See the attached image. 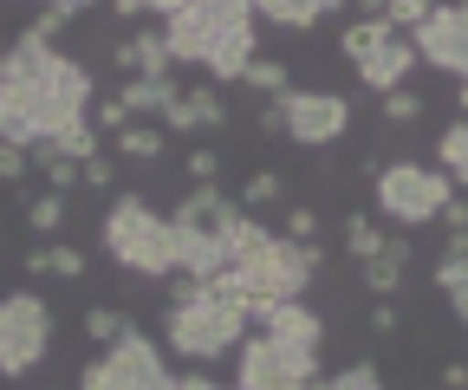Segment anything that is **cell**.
<instances>
[{
  "instance_id": "9a60e30c",
  "label": "cell",
  "mask_w": 468,
  "mask_h": 390,
  "mask_svg": "<svg viewBox=\"0 0 468 390\" xmlns=\"http://www.w3.org/2000/svg\"><path fill=\"white\" fill-rule=\"evenodd\" d=\"M176 228V221H169ZM176 273H189V280H221L228 273V248L215 235V221L208 228H176Z\"/></svg>"
},
{
  "instance_id": "484cf974",
  "label": "cell",
  "mask_w": 468,
  "mask_h": 390,
  "mask_svg": "<svg viewBox=\"0 0 468 390\" xmlns=\"http://www.w3.org/2000/svg\"><path fill=\"white\" fill-rule=\"evenodd\" d=\"M27 228H33V235H58V228H66V195H52V189L33 195V202H27Z\"/></svg>"
},
{
  "instance_id": "4fadbf2b",
  "label": "cell",
  "mask_w": 468,
  "mask_h": 390,
  "mask_svg": "<svg viewBox=\"0 0 468 390\" xmlns=\"http://www.w3.org/2000/svg\"><path fill=\"white\" fill-rule=\"evenodd\" d=\"M261 332H267L273 345L300 352V358H319V345H325V319H319L306 300H292V306H273V312L261 319Z\"/></svg>"
},
{
  "instance_id": "277c9868",
  "label": "cell",
  "mask_w": 468,
  "mask_h": 390,
  "mask_svg": "<svg viewBox=\"0 0 468 390\" xmlns=\"http://www.w3.org/2000/svg\"><path fill=\"white\" fill-rule=\"evenodd\" d=\"M248 332H254V312H248L241 300H228L221 287H202L196 300L169 306V319H163V345H169L176 358H189V364H208V358L241 352Z\"/></svg>"
},
{
  "instance_id": "ab89813d",
  "label": "cell",
  "mask_w": 468,
  "mask_h": 390,
  "mask_svg": "<svg viewBox=\"0 0 468 390\" xmlns=\"http://www.w3.org/2000/svg\"><path fill=\"white\" fill-rule=\"evenodd\" d=\"M384 260L390 267H410V235H384Z\"/></svg>"
},
{
  "instance_id": "3957f363",
  "label": "cell",
  "mask_w": 468,
  "mask_h": 390,
  "mask_svg": "<svg viewBox=\"0 0 468 390\" xmlns=\"http://www.w3.org/2000/svg\"><path fill=\"white\" fill-rule=\"evenodd\" d=\"M319 267H325L319 241L300 248V241H286V235H267L254 254L228 260V273H221V280H208V287H221L228 300H241L254 319H267L273 306L306 300V287H313V273H319Z\"/></svg>"
},
{
  "instance_id": "ffe728a7",
  "label": "cell",
  "mask_w": 468,
  "mask_h": 390,
  "mask_svg": "<svg viewBox=\"0 0 468 390\" xmlns=\"http://www.w3.org/2000/svg\"><path fill=\"white\" fill-rule=\"evenodd\" d=\"M436 170H442L455 189H468V118L449 124V131L436 137Z\"/></svg>"
},
{
  "instance_id": "e575fe53",
  "label": "cell",
  "mask_w": 468,
  "mask_h": 390,
  "mask_svg": "<svg viewBox=\"0 0 468 390\" xmlns=\"http://www.w3.org/2000/svg\"><path fill=\"white\" fill-rule=\"evenodd\" d=\"M189 176H196V189H208L221 176V156L215 150H189Z\"/></svg>"
},
{
  "instance_id": "ac0fdd59",
  "label": "cell",
  "mask_w": 468,
  "mask_h": 390,
  "mask_svg": "<svg viewBox=\"0 0 468 390\" xmlns=\"http://www.w3.org/2000/svg\"><path fill=\"white\" fill-rule=\"evenodd\" d=\"M325 14H338L332 0H254V20H273L286 33H313Z\"/></svg>"
},
{
  "instance_id": "52a82bcc",
  "label": "cell",
  "mask_w": 468,
  "mask_h": 390,
  "mask_svg": "<svg viewBox=\"0 0 468 390\" xmlns=\"http://www.w3.org/2000/svg\"><path fill=\"white\" fill-rule=\"evenodd\" d=\"M261 131L300 143V150H325L351 131V104L338 91H286V98L261 104Z\"/></svg>"
},
{
  "instance_id": "5bb4252c",
  "label": "cell",
  "mask_w": 468,
  "mask_h": 390,
  "mask_svg": "<svg viewBox=\"0 0 468 390\" xmlns=\"http://www.w3.org/2000/svg\"><path fill=\"white\" fill-rule=\"evenodd\" d=\"M221 124H228V104H221L215 85H189L183 98L163 111V131L169 137H196V131H221Z\"/></svg>"
},
{
  "instance_id": "74e56055",
  "label": "cell",
  "mask_w": 468,
  "mask_h": 390,
  "mask_svg": "<svg viewBox=\"0 0 468 390\" xmlns=\"http://www.w3.org/2000/svg\"><path fill=\"white\" fill-rule=\"evenodd\" d=\"M403 325V312H397V300H378L371 306V332H384V339H390V332Z\"/></svg>"
},
{
  "instance_id": "4316f807",
  "label": "cell",
  "mask_w": 468,
  "mask_h": 390,
  "mask_svg": "<svg viewBox=\"0 0 468 390\" xmlns=\"http://www.w3.org/2000/svg\"><path fill=\"white\" fill-rule=\"evenodd\" d=\"M124 332H131V319L117 312V306H91V312H85V339H91V345H117Z\"/></svg>"
},
{
  "instance_id": "8992f818",
  "label": "cell",
  "mask_w": 468,
  "mask_h": 390,
  "mask_svg": "<svg viewBox=\"0 0 468 390\" xmlns=\"http://www.w3.org/2000/svg\"><path fill=\"white\" fill-rule=\"evenodd\" d=\"M371 195H378V215L397 221V235H410L423 221H442V208L455 202V183L430 163H378Z\"/></svg>"
},
{
  "instance_id": "f546056e",
  "label": "cell",
  "mask_w": 468,
  "mask_h": 390,
  "mask_svg": "<svg viewBox=\"0 0 468 390\" xmlns=\"http://www.w3.org/2000/svg\"><path fill=\"white\" fill-rule=\"evenodd\" d=\"M365 287H371L378 300H397V287H403V267H390L384 254H378V260H365Z\"/></svg>"
},
{
  "instance_id": "d590c367",
  "label": "cell",
  "mask_w": 468,
  "mask_h": 390,
  "mask_svg": "<svg viewBox=\"0 0 468 390\" xmlns=\"http://www.w3.org/2000/svg\"><path fill=\"white\" fill-rule=\"evenodd\" d=\"M111 183H117V163L111 156H91L85 163V189H111Z\"/></svg>"
},
{
  "instance_id": "8fae6325",
  "label": "cell",
  "mask_w": 468,
  "mask_h": 390,
  "mask_svg": "<svg viewBox=\"0 0 468 390\" xmlns=\"http://www.w3.org/2000/svg\"><path fill=\"white\" fill-rule=\"evenodd\" d=\"M313 377H319V358H300V352L273 345L267 332H248L241 352H234V390H300Z\"/></svg>"
},
{
  "instance_id": "7a4b0ae2",
  "label": "cell",
  "mask_w": 468,
  "mask_h": 390,
  "mask_svg": "<svg viewBox=\"0 0 468 390\" xmlns=\"http://www.w3.org/2000/svg\"><path fill=\"white\" fill-rule=\"evenodd\" d=\"M58 66V52L39 26H27L7 52H0V143L39 150L52 143V111H46V79Z\"/></svg>"
},
{
  "instance_id": "44dd1931",
  "label": "cell",
  "mask_w": 468,
  "mask_h": 390,
  "mask_svg": "<svg viewBox=\"0 0 468 390\" xmlns=\"http://www.w3.org/2000/svg\"><path fill=\"white\" fill-rule=\"evenodd\" d=\"M163 150H169L163 124H124V131H117V156H124V163H156Z\"/></svg>"
},
{
  "instance_id": "d4e9b609",
  "label": "cell",
  "mask_w": 468,
  "mask_h": 390,
  "mask_svg": "<svg viewBox=\"0 0 468 390\" xmlns=\"http://www.w3.org/2000/svg\"><path fill=\"white\" fill-rule=\"evenodd\" d=\"M280 202H286V176L280 170H254L248 189H241V208L254 215V208H280Z\"/></svg>"
},
{
  "instance_id": "603a6c76",
  "label": "cell",
  "mask_w": 468,
  "mask_h": 390,
  "mask_svg": "<svg viewBox=\"0 0 468 390\" xmlns=\"http://www.w3.org/2000/svg\"><path fill=\"white\" fill-rule=\"evenodd\" d=\"M27 273H52V280H79V273H85V254H79V248H33V254H27Z\"/></svg>"
},
{
  "instance_id": "8d00e7d4",
  "label": "cell",
  "mask_w": 468,
  "mask_h": 390,
  "mask_svg": "<svg viewBox=\"0 0 468 390\" xmlns=\"http://www.w3.org/2000/svg\"><path fill=\"white\" fill-rule=\"evenodd\" d=\"M20 176H27V150L0 143V183H20Z\"/></svg>"
},
{
  "instance_id": "e0dca14e",
  "label": "cell",
  "mask_w": 468,
  "mask_h": 390,
  "mask_svg": "<svg viewBox=\"0 0 468 390\" xmlns=\"http://www.w3.org/2000/svg\"><path fill=\"white\" fill-rule=\"evenodd\" d=\"M117 66H124L131 79H169V46H163V26H144V33H131V46L117 52Z\"/></svg>"
},
{
  "instance_id": "cb8c5ba5",
  "label": "cell",
  "mask_w": 468,
  "mask_h": 390,
  "mask_svg": "<svg viewBox=\"0 0 468 390\" xmlns=\"http://www.w3.org/2000/svg\"><path fill=\"white\" fill-rule=\"evenodd\" d=\"M345 254H351V260H358V267L384 254V228H378V221H371V215H351V221H345Z\"/></svg>"
},
{
  "instance_id": "83f0119b",
  "label": "cell",
  "mask_w": 468,
  "mask_h": 390,
  "mask_svg": "<svg viewBox=\"0 0 468 390\" xmlns=\"http://www.w3.org/2000/svg\"><path fill=\"white\" fill-rule=\"evenodd\" d=\"M241 85H254V91H267V98H286L292 85H286V59H261L254 52V66L241 72Z\"/></svg>"
},
{
  "instance_id": "6da1fadb",
  "label": "cell",
  "mask_w": 468,
  "mask_h": 390,
  "mask_svg": "<svg viewBox=\"0 0 468 390\" xmlns=\"http://www.w3.org/2000/svg\"><path fill=\"white\" fill-rule=\"evenodd\" d=\"M163 46L176 66H208V85H241L254 66V0H156Z\"/></svg>"
},
{
  "instance_id": "2e32d148",
  "label": "cell",
  "mask_w": 468,
  "mask_h": 390,
  "mask_svg": "<svg viewBox=\"0 0 468 390\" xmlns=\"http://www.w3.org/2000/svg\"><path fill=\"white\" fill-rule=\"evenodd\" d=\"M176 98H183V85H176V79H124V91H117V104H124V118H131V124L163 118Z\"/></svg>"
},
{
  "instance_id": "9c48e42d",
  "label": "cell",
  "mask_w": 468,
  "mask_h": 390,
  "mask_svg": "<svg viewBox=\"0 0 468 390\" xmlns=\"http://www.w3.org/2000/svg\"><path fill=\"white\" fill-rule=\"evenodd\" d=\"M169 364H163V345L144 339V332H124L117 345H104L85 371H79V390H169Z\"/></svg>"
},
{
  "instance_id": "7402d4cb",
  "label": "cell",
  "mask_w": 468,
  "mask_h": 390,
  "mask_svg": "<svg viewBox=\"0 0 468 390\" xmlns=\"http://www.w3.org/2000/svg\"><path fill=\"white\" fill-rule=\"evenodd\" d=\"M221 202H228V195L208 183V189H196V195H183V202H176V215H169V221H176V228H208V221L221 215Z\"/></svg>"
},
{
  "instance_id": "f6af8a7d",
  "label": "cell",
  "mask_w": 468,
  "mask_h": 390,
  "mask_svg": "<svg viewBox=\"0 0 468 390\" xmlns=\"http://www.w3.org/2000/svg\"><path fill=\"white\" fill-rule=\"evenodd\" d=\"M455 104H462V111H468V85H462V91H455Z\"/></svg>"
},
{
  "instance_id": "836d02e7",
  "label": "cell",
  "mask_w": 468,
  "mask_h": 390,
  "mask_svg": "<svg viewBox=\"0 0 468 390\" xmlns=\"http://www.w3.org/2000/svg\"><path fill=\"white\" fill-rule=\"evenodd\" d=\"M313 235H319V215H313V208H292V215H286V241L313 248Z\"/></svg>"
},
{
  "instance_id": "4dcf8cb0",
  "label": "cell",
  "mask_w": 468,
  "mask_h": 390,
  "mask_svg": "<svg viewBox=\"0 0 468 390\" xmlns=\"http://www.w3.org/2000/svg\"><path fill=\"white\" fill-rule=\"evenodd\" d=\"M79 14H85V7H79V0H52V7H39V20H33V26H39V33H46V39H52V33H58V26H72V20H79Z\"/></svg>"
},
{
  "instance_id": "30bf717a",
  "label": "cell",
  "mask_w": 468,
  "mask_h": 390,
  "mask_svg": "<svg viewBox=\"0 0 468 390\" xmlns=\"http://www.w3.org/2000/svg\"><path fill=\"white\" fill-rule=\"evenodd\" d=\"M52 352V306L39 293H0V377H27Z\"/></svg>"
},
{
  "instance_id": "ee69618b",
  "label": "cell",
  "mask_w": 468,
  "mask_h": 390,
  "mask_svg": "<svg viewBox=\"0 0 468 390\" xmlns=\"http://www.w3.org/2000/svg\"><path fill=\"white\" fill-rule=\"evenodd\" d=\"M300 390H325V377H313V384H300Z\"/></svg>"
},
{
  "instance_id": "f1b7e54d",
  "label": "cell",
  "mask_w": 468,
  "mask_h": 390,
  "mask_svg": "<svg viewBox=\"0 0 468 390\" xmlns=\"http://www.w3.org/2000/svg\"><path fill=\"white\" fill-rule=\"evenodd\" d=\"M378 111H384V124H397V131H403V124H417V118H423V98H417V91L403 85V91L378 98Z\"/></svg>"
},
{
  "instance_id": "7bdbcfd3",
  "label": "cell",
  "mask_w": 468,
  "mask_h": 390,
  "mask_svg": "<svg viewBox=\"0 0 468 390\" xmlns=\"http://www.w3.org/2000/svg\"><path fill=\"white\" fill-rule=\"evenodd\" d=\"M449 306H455V319H462V325H468V293H455V300H449Z\"/></svg>"
},
{
  "instance_id": "d6986e66",
  "label": "cell",
  "mask_w": 468,
  "mask_h": 390,
  "mask_svg": "<svg viewBox=\"0 0 468 390\" xmlns=\"http://www.w3.org/2000/svg\"><path fill=\"white\" fill-rule=\"evenodd\" d=\"M436 293L442 300L468 293V235H449V248L436 254Z\"/></svg>"
},
{
  "instance_id": "b9f144b4",
  "label": "cell",
  "mask_w": 468,
  "mask_h": 390,
  "mask_svg": "<svg viewBox=\"0 0 468 390\" xmlns=\"http://www.w3.org/2000/svg\"><path fill=\"white\" fill-rule=\"evenodd\" d=\"M442 390H468V364H449L442 371Z\"/></svg>"
},
{
  "instance_id": "7c38bea8",
  "label": "cell",
  "mask_w": 468,
  "mask_h": 390,
  "mask_svg": "<svg viewBox=\"0 0 468 390\" xmlns=\"http://www.w3.org/2000/svg\"><path fill=\"white\" fill-rule=\"evenodd\" d=\"M410 46H417L423 66L468 85V7H430V20L410 33Z\"/></svg>"
},
{
  "instance_id": "60d3db41",
  "label": "cell",
  "mask_w": 468,
  "mask_h": 390,
  "mask_svg": "<svg viewBox=\"0 0 468 390\" xmlns=\"http://www.w3.org/2000/svg\"><path fill=\"white\" fill-rule=\"evenodd\" d=\"M169 390H228V384H215V377H176Z\"/></svg>"
},
{
  "instance_id": "d6a6232c",
  "label": "cell",
  "mask_w": 468,
  "mask_h": 390,
  "mask_svg": "<svg viewBox=\"0 0 468 390\" xmlns=\"http://www.w3.org/2000/svg\"><path fill=\"white\" fill-rule=\"evenodd\" d=\"M124 124H131V118H124V104H117V98H104V104H91V131H98V137H104V131L117 137V131H124Z\"/></svg>"
},
{
  "instance_id": "5b68a950",
  "label": "cell",
  "mask_w": 468,
  "mask_h": 390,
  "mask_svg": "<svg viewBox=\"0 0 468 390\" xmlns=\"http://www.w3.org/2000/svg\"><path fill=\"white\" fill-rule=\"evenodd\" d=\"M104 254L137 280H176V228L144 195H111L104 208Z\"/></svg>"
},
{
  "instance_id": "ba28073f",
  "label": "cell",
  "mask_w": 468,
  "mask_h": 390,
  "mask_svg": "<svg viewBox=\"0 0 468 390\" xmlns=\"http://www.w3.org/2000/svg\"><path fill=\"white\" fill-rule=\"evenodd\" d=\"M345 59L358 66V85L378 91V98L403 91V79L423 66V59H417V46H410V33H397V26H384V20L345 26Z\"/></svg>"
},
{
  "instance_id": "f35d334b",
  "label": "cell",
  "mask_w": 468,
  "mask_h": 390,
  "mask_svg": "<svg viewBox=\"0 0 468 390\" xmlns=\"http://www.w3.org/2000/svg\"><path fill=\"white\" fill-rule=\"evenodd\" d=\"M442 235H468V202H449L442 208Z\"/></svg>"
},
{
  "instance_id": "1f68e13d",
  "label": "cell",
  "mask_w": 468,
  "mask_h": 390,
  "mask_svg": "<svg viewBox=\"0 0 468 390\" xmlns=\"http://www.w3.org/2000/svg\"><path fill=\"white\" fill-rule=\"evenodd\" d=\"M325 390H384V384H378V371H371V364H351V371L325 377Z\"/></svg>"
}]
</instances>
